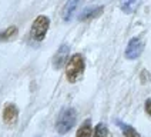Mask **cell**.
<instances>
[{"mask_svg":"<svg viewBox=\"0 0 151 137\" xmlns=\"http://www.w3.org/2000/svg\"><path fill=\"white\" fill-rule=\"evenodd\" d=\"M84 57L80 53H76L73 54L67 61V66H66V77L70 83H76L80 77L83 76L84 73Z\"/></svg>","mask_w":151,"mask_h":137,"instance_id":"cell-1","label":"cell"},{"mask_svg":"<svg viewBox=\"0 0 151 137\" xmlns=\"http://www.w3.org/2000/svg\"><path fill=\"white\" fill-rule=\"evenodd\" d=\"M76 120H77V113H76L74 109H71V107L64 109L60 113L59 119L56 121V130L60 134H66L74 127Z\"/></svg>","mask_w":151,"mask_h":137,"instance_id":"cell-2","label":"cell"},{"mask_svg":"<svg viewBox=\"0 0 151 137\" xmlns=\"http://www.w3.org/2000/svg\"><path fill=\"white\" fill-rule=\"evenodd\" d=\"M50 27V19L44 14H40L34 19L33 25H32V30H30V34H32V39L34 42H42L44 40L46 34H47V30Z\"/></svg>","mask_w":151,"mask_h":137,"instance_id":"cell-3","label":"cell"},{"mask_svg":"<svg viewBox=\"0 0 151 137\" xmlns=\"http://www.w3.org/2000/svg\"><path fill=\"white\" fill-rule=\"evenodd\" d=\"M144 44L143 40L140 37H133L126 47V57L128 60H135L140 57V54L143 53Z\"/></svg>","mask_w":151,"mask_h":137,"instance_id":"cell-4","label":"cell"},{"mask_svg":"<svg viewBox=\"0 0 151 137\" xmlns=\"http://www.w3.org/2000/svg\"><path fill=\"white\" fill-rule=\"evenodd\" d=\"M68 51H70V47L68 44H61L59 47V50L56 51V54L53 56V67L56 70H59L64 66L66 60L68 57Z\"/></svg>","mask_w":151,"mask_h":137,"instance_id":"cell-5","label":"cell"},{"mask_svg":"<svg viewBox=\"0 0 151 137\" xmlns=\"http://www.w3.org/2000/svg\"><path fill=\"white\" fill-rule=\"evenodd\" d=\"M1 117H3V121H4L6 124L13 126V124L17 121V117H19V110H17L16 104H13V103H7V104L4 106V109H3V114H1Z\"/></svg>","mask_w":151,"mask_h":137,"instance_id":"cell-6","label":"cell"},{"mask_svg":"<svg viewBox=\"0 0 151 137\" xmlns=\"http://www.w3.org/2000/svg\"><path fill=\"white\" fill-rule=\"evenodd\" d=\"M103 10H104L103 6H93V7L84 9L83 12L80 13V16H78V20H80V22L91 20V19H94V17L100 16L101 13H103Z\"/></svg>","mask_w":151,"mask_h":137,"instance_id":"cell-7","label":"cell"},{"mask_svg":"<svg viewBox=\"0 0 151 137\" xmlns=\"http://www.w3.org/2000/svg\"><path fill=\"white\" fill-rule=\"evenodd\" d=\"M78 3H80V0H67V3L63 7V20L64 22H70L71 20V17L74 14Z\"/></svg>","mask_w":151,"mask_h":137,"instance_id":"cell-8","label":"cell"},{"mask_svg":"<svg viewBox=\"0 0 151 137\" xmlns=\"http://www.w3.org/2000/svg\"><path fill=\"white\" fill-rule=\"evenodd\" d=\"M141 0H120V9L127 14H131L138 9Z\"/></svg>","mask_w":151,"mask_h":137,"instance_id":"cell-9","label":"cell"},{"mask_svg":"<svg viewBox=\"0 0 151 137\" xmlns=\"http://www.w3.org/2000/svg\"><path fill=\"white\" fill-rule=\"evenodd\" d=\"M116 124H117L118 127H120V130L123 131L124 137H140L138 131H137V130H135L133 126L127 124V123L121 121V120H116Z\"/></svg>","mask_w":151,"mask_h":137,"instance_id":"cell-10","label":"cell"},{"mask_svg":"<svg viewBox=\"0 0 151 137\" xmlns=\"http://www.w3.org/2000/svg\"><path fill=\"white\" fill-rule=\"evenodd\" d=\"M93 136V126L90 120H86L77 130V137H91Z\"/></svg>","mask_w":151,"mask_h":137,"instance_id":"cell-11","label":"cell"},{"mask_svg":"<svg viewBox=\"0 0 151 137\" xmlns=\"http://www.w3.org/2000/svg\"><path fill=\"white\" fill-rule=\"evenodd\" d=\"M17 33V27L16 26H10L6 30L0 32V42H6V40H10L12 37H14V34Z\"/></svg>","mask_w":151,"mask_h":137,"instance_id":"cell-12","label":"cell"},{"mask_svg":"<svg viewBox=\"0 0 151 137\" xmlns=\"http://www.w3.org/2000/svg\"><path fill=\"white\" fill-rule=\"evenodd\" d=\"M94 137H111V134H110L109 128L106 127V124L100 123L94 128Z\"/></svg>","mask_w":151,"mask_h":137,"instance_id":"cell-13","label":"cell"},{"mask_svg":"<svg viewBox=\"0 0 151 137\" xmlns=\"http://www.w3.org/2000/svg\"><path fill=\"white\" fill-rule=\"evenodd\" d=\"M144 109H145V113H147V114L151 117V99H147V100H145Z\"/></svg>","mask_w":151,"mask_h":137,"instance_id":"cell-14","label":"cell"}]
</instances>
